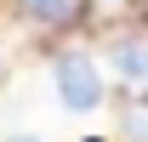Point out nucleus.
<instances>
[{
  "instance_id": "obj_1",
  "label": "nucleus",
  "mask_w": 148,
  "mask_h": 142,
  "mask_svg": "<svg viewBox=\"0 0 148 142\" xmlns=\"http://www.w3.org/2000/svg\"><path fill=\"white\" fill-rule=\"evenodd\" d=\"M57 91H63V108L69 114H86V108H97V91H103V80H97V68L86 63V57H57Z\"/></svg>"
},
{
  "instance_id": "obj_2",
  "label": "nucleus",
  "mask_w": 148,
  "mask_h": 142,
  "mask_svg": "<svg viewBox=\"0 0 148 142\" xmlns=\"http://www.w3.org/2000/svg\"><path fill=\"white\" fill-rule=\"evenodd\" d=\"M23 12L34 23H74L80 17V0H23Z\"/></svg>"
},
{
  "instance_id": "obj_3",
  "label": "nucleus",
  "mask_w": 148,
  "mask_h": 142,
  "mask_svg": "<svg viewBox=\"0 0 148 142\" xmlns=\"http://www.w3.org/2000/svg\"><path fill=\"white\" fill-rule=\"evenodd\" d=\"M114 68L125 74V80H148V46H143V40L120 46V51H114Z\"/></svg>"
},
{
  "instance_id": "obj_4",
  "label": "nucleus",
  "mask_w": 148,
  "mask_h": 142,
  "mask_svg": "<svg viewBox=\"0 0 148 142\" xmlns=\"http://www.w3.org/2000/svg\"><path fill=\"white\" fill-rule=\"evenodd\" d=\"M125 131H131V142H148V102L125 108Z\"/></svg>"
},
{
  "instance_id": "obj_5",
  "label": "nucleus",
  "mask_w": 148,
  "mask_h": 142,
  "mask_svg": "<svg viewBox=\"0 0 148 142\" xmlns=\"http://www.w3.org/2000/svg\"><path fill=\"white\" fill-rule=\"evenodd\" d=\"M12 142H34V137H12Z\"/></svg>"
},
{
  "instance_id": "obj_6",
  "label": "nucleus",
  "mask_w": 148,
  "mask_h": 142,
  "mask_svg": "<svg viewBox=\"0 0 148 142\" xmlns=\"http://www.w3.org/2000/svg\"><path fill=\"white\" fill-rule=\"evenodd\" d=\"M91 142H97V137H91Z\"/></svg>"
}]
</instances>
